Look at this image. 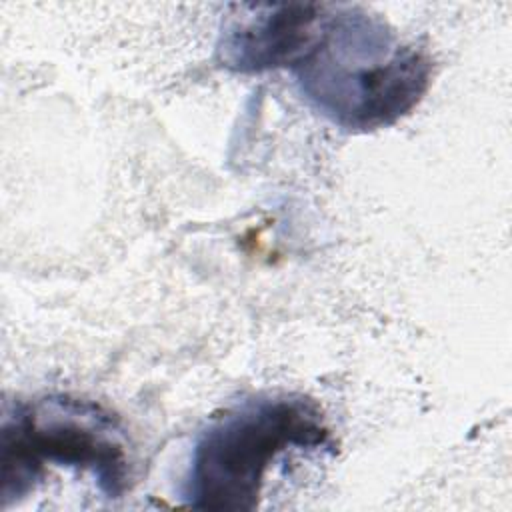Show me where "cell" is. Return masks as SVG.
<instances>
[{
  "label": "cell",
  "mask_w": 512,
  "mask_h": 512,
  "mask_svg": "<svg viewBox=\"0 0 512 512\" xmlns=\"http://www.w3.org/2000/svg\"><path fill=\"white\" fill-rule=\"evenodd\" d=\"M302 98L348 132L392 126L426 94L428 56L378 16L328 4L312 48L290 68Z\"/></svg>",
  "instance_id": "cell-1"
},
{
  "label": "cell",
  "mask_w": 512,
  "mask_h": 512,
  "mask_svg": "<svg viewBox=\"0 0 512 512\" xmlns=\"http://www.w3.org/2000/svg\"><path fill=\"white\" fill-rule=\"evenodd\" d=\"M330 446L316 400L298 392L256 394L224 408L198 432L180 498L196 510H254L282 454Z\"/></svg>",
  "instance_id": "cell-2"
},
{
  "label": "cell",
  "mask_w": 512,
  "mask_h": 512,
  "mask_svg": "<svg viewBox=\"0 0 512 512\" xmlns=\"http://www.w3.org/2000/svg\"><path fill=\"white\" fill-rule=\"evenodd\" d=\"M48 466L92 474L98 490L120 498L130 458L118 420L96 402L48 394L4 404L0 424V506L28 496Z\"/></svg>",
  "instance_id": "cell-3"
},
{
  "label": "cell",
  "mask_w": 512,
  "mask_h": 512,
  "mask_svg": "<svg viewBox=\"0 0 512 512\" xmlns=\"http://www.w3.org/2000/svg\"><path fill=\"white\" fill-rule=\"evenodd\" d=\"M328 4H234L224 16L216 58L236 74L292 68L316 42Z\"/></svg>",
  "instance_id": "cell-4"
}]
</instances>
